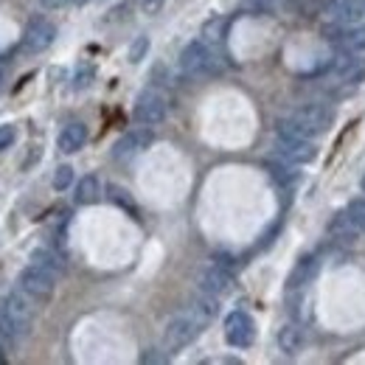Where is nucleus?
I'll list each match as a JSON object with an SVG mask.
<instances>
[{
	"label": "nucleus",
	"instance_id": "nucleus-1",
	"mask_svg": "<svg viewBox=\"0 0 365 365\" xmlns=\"http://www.w3.org/2000/svg\"><path fill=\"white\" fill-rule=\"evenodd\" d=\"M331 124V110L323 104H301L289 118L278 121V138H318Z\"/></svg>",
	"mask_w": 365,
	"mask_h": 365
},
{
	"label": "nucleus",
	"instance_id": "nucleus-2",
	"mask_svg": "<svg viewBox=\"0 0 365 365\" xmlns=\"http://www.w3.org/2000/svg\"><path fill=\"white\" fill-rule=\"evenodd\" d=\"M180 71L188 79L214 76L220 71V56H217L214 46H208L202 37L200 40H191L180 53Z\"/></svg>",
	"mask_w": 365,
	"mask_h": 365
},
{
	"label": "nucleus",
	"instance_id": "nucleus-3",
	"mask_svg": "<svg viewBox=\"0 0 365 365\" xmlns=\"http://www.w3.org/2000/svg\"><path fill=\"white\" fill-rule=\"evenodd\" d=\"M205 323L208 320L202 318L200 312H194V309L175 315V318L166 323V329H163V349L166 351H180V349H185L188 343H194L200 337V331L205 329Z\"/></svg>",
	"mask_w": 365,
	"mask_h": 365
},
{
	"label": "nucleus",
	"instance_id": "nucleus-4",
	"mask_svg": "<svg viewBox=\"0 0 365 365\" xmlns=\"http://www.w3.org/2000/svg\"><path fill=\"white\" fill-rule=\"evenodd\" d=\"M17 284H20V289H23L34 304H48V301L53 298V292H56V275L43 270V267L34 264V262H31L29 267H23Z\"/></svg>",
	"mask_w": 365,
	"mask_h": 365
},
{
	"label": "nucleus",
	"instance_id": "nucleus-5",
	"mask_svg": "<svg viewBox=\"0 0 365 365\" xmlns=\"http://www.w3.org/2000/svg\"><path fill=\"white\" fill-rule=\"evenodd\" d=\"M3 312H6V318H9L17 337L29 334V329L34 323V301L23 289H14V292H9L3 298Z\"/></svg>",
	"mask_w": 365,
	"mask_h": 365
},
{
	"label": "nucleus",
	"instance_id": "nucleus-6",
	"mask_svg": "<svg viewBox=\"0 0 365 365\" xmlns=\"http://www.w3.org/2000/svg\"><path fill=\"white\" fill-rule=\"evenodd\" d=\"M133 115H135L138 124H143V127H158V124H163L166 115H169V101H166V96L160 91L149 88V91H143L135 98Z\"/></svg>",
	"mask_w": 365,
	"mask_h": 365
},
{
	"label": "nucleus",
	"instance_id": "nucleus-7",
	"mask_svg": "<svg viewBox=\"0 0 365 365\" xmlns=\"http://www.w3.org/2000/svg\"><path fill=\"white\" fill-rule=\"evenodd\" d=\"M225 340L233 349H247L256 340V323L247 312L236 309L225 318Z\"/></svg>",
	"mask_w": 365,
	"mask_h": 365
},
{
	"label": "nucleus",
	"instance_id": "nucleus-8",
	"mask_svg": "<svg viewBox=\"0 0 365 365\" xmlns=\"http://www.w3.org/2000/svg\"><path fill=\"white\" fill-rule=\"evenodd\" d=\"M56 40V26L46 20V17H34L29 26H26V34H23V51L26 53H43L46 48L53 46Z\"/></svg>",
	"mask_w": 365,
	"mask_h": 365
},
{
	"label": "nucleus",
	"instance_id": "nucleus-9",
	"mask_svg": "<svg viewBox=\"0 0 365 365\" xmlns=\"http://www.w3.org/2000/svg\"><path fill=\"white\" fill-rule=\"evenodd\" d=\"M278 158L287 163H312L318 158V146L312 143V138H278L275 146Z\"/></svg>",
	"mask_w": 365,
	"mask_h": 365
},
{
	"label": "nucleus",
	"instance_id": "nucleus-10",
	"mask_svg": "<svg viewBox=\"0 0 365 365\" xmlns=\"http://www.w3.org/2000/svg\"><path fill=\"white\" fill-rule=\"evenodd\" d=\"M152 140H155V135H152L149 127L130 130L127 135H121L118 140H115V146H113V158H115V160H133V158H138L143 149L152 146Z\"/></svg>",
	"mask_w": 365,
	"mask_h": 365
},
{
	"label": "nucleus",
	"instance_id": "nucleus-11",
	"mask_svg": "<svg viewBox=\"0 0 365 365\" xmlns=\"http://www.w3.org/2000/svg\"><path fill=\"white\" fill-rule=\"evenodd\" d=\"M200 289L202 292H208V295H225L233 289V275H230V267L225 264H220V262H214V264H208L202 275H200Z\"/></svg>",
	"mask_w": 365,
	"mask_h": 365
},
{
	"label": "nucleus",
	"instance_id": "nucleus-12",
	"mask_svg": "<svg viewBox=\"0 0 365 365\" xmlns=\"http://www.w3.org/2000/svg\"><path fill=\"white\" fill-rule=\"evenodd\" d=\"M334 76L343 88H357L365 82V59L357 53H346L334 62Z\"/></svg>",
	"mask_w": 365,
	"mask_h": 365
},
{
	"label": "nucleus",
	"instance_id": "nucleus-13",
	"mask_svg": "<svg viewBox=\"0 0 365 365\" xmlns=\"http://www.w3.org/2000/svg\"><path fill=\"white\" fill-rule=\"evenodd\" d=\"M329 14L340 26H354L365 17V0H334Z\"/></svg>",
	"mask_w": 365,
	"mask_h": 365
},
{
	"label": "nucleus",
	"instance_id": "nucleus-14",
	"mask_svg": "<svg viewBox=\"0 0 365 365\" xmlns=\"http://www.w3.org/2000/svg\"><path fill=\"white\" fill-rule=\"evenodd\" d=\"M85 143H88V127L79 124V121L62 127V133H59V138H56V146H59V152H65V155L79 152Z\"/></svg>",
	"mask_w": 365,
	"mask_h": 365
},
{
	"label": "nucleus",
	"instance_id": "nucleus-15",
	"mask_svg": "<svg viewBox=\"0 0 365 365\" xmlns=\"http://www.w3.org/2000/svg\"><path fill=\"white\" fill-rule=\"evenodd\" d=\"M278 349L289 357H295L301 349H304V331L295 326V323H287L278 329Z\"/></svg>",
	"mask_w": 365,
	"mask_h": 365
},
{
	"label": "nucleus",
	"instance_id": "nucleus-16",
	"mask_svg": "<svg viewBox=\"0 0 365 365\" xmlns=\"http://www.w3.org/2000/svg\"><path fill=\"white\" fill-rule=\"evenodd\" d=\"M329 236L337 239V242H343V245H354L363 233L351 225V220L346 217V211H340V214L331 220V225H329Z\"/></svg>",
	"mask_w": 365,
	"mask_h": 365
},
{
	"label": "nucleus",
	"instance_id": "nucleus-17",
	"mask_svg": "<svg viewBox=\"0 0 365 365\" xmlns=\"http://www.w3.org/2000/svg\"><path fill=\"white\" fill-rule=\"evenodd\" d=\"M98 197H101V180L96 175H85L82 180L76 182V194H73L76 205H93Z\"/></svg>",
	"mask_w": 365,
	"mask_h": 365
},
{
	"label": "nucleus",
	"instance_id": "nucleus-18",
	"mask_svg": "<svg viewBox=\"0 0 365 365\" xmlns=\"http://www.w3.org/2000/svg\"><path fill=\"white\" fill-rule=\"evenodd\" d=\"M31 262L40 264L48 273H53L56 278L65 273V262H62V256H59L53 247H37V250L31 253Z\"/></svg>",
	"mask_w": 365,
	"mask_h": 365
},
{
	"label": "nucleus",
	"instance_id": "nucleus-19",
	"mask_svg": "<svg viewBox=\"0 0 365 365\" xmlns=\"http://www.w3.org/2000/svg\"><path fill=\"white\" fill-rule=\"evenodd\" d=\"M225 34H228V17L214 14L211 20L202 23V34H200V37H202L208 46H220V43L225 40Z\"/></svg>",
	"mask_w": 365,
	"mask_h": 365
},
{
	"label": "nucleus",
	"instance_id": "nucleus-20",
	"mask_svg": "<svg viewBox=\"0 0 365 365\" xmlns=\"http://www.w3.org/2000/svg\"><path fill=\"white\" fill-rule=\"evenodd\" d=\"M318 273V259L315 256H304L298 264H295V270L289 275V287H301V284H309L312 278Z\"/></svg>",
	"mask_w": 365,
	"mask_h": 365
},
{
	"label": "nucleus",
	"instance_id": "nucleus-21",
	"mask_svg": "<svg viewBox=\"0 0 365 365\" xmlns=\"http://www.w3.org/2000/svg\"><path fill=\"white\" fill-rule=\"evenodd\" d=\"M343 43H346L349 51H365V23L346 26V31H343Z\"/></svg>",
	"mask_w": 365,
	"mask_h": 365
},
{
	"label": "nucleus",
	"instance_id": "nucleus-22",
	"mask_svg": "<svg viewBox=\"0 0 365 365\" xmlns=\"http://www.w3.org/2000/svg\"><path fill=\"white\" fill-rule=\"evenodd\" d=\"M346 217H349V220H351V225L365 236V197L351 200V202L346 205Z\"/></svg>",
	"mask_w": 365,
	"mask_h": 365
},
{
	"label": "nucleus",
	"instance_id": "nucleus-23",
	"mask_svg": "<svg viewBox=\"0 0 365 365\" xmlns=\"http://www.w3.org/2000/svg\"><path fill=\"white\" fill-rule=\"evenodd\" d=\"M107 191H110V200H113L118 208H124V211H130L133 217H138V208H135V202H133V197H130V191H124V188H118V185H107Z\"/></svg>",
	"mask_w": 365,
	"mask_h": 365
},
{
	"label": "nucleus",
	"instance_id": "nucleus-24",
	"mask_svg": "<svg viewBox=\"0 0 365 365\" xmlns=\"http://www.w3.org/2000/svg\"><path fill=\"white\" fill-rule=\"evenodd\" d=\"M292 166H295V163H287V160H281V163H270V172H273V178L278 182L289 185V182L298 180V172H295Z\"/></svg>",
	"mask_w": 365,
	"mask_h": 365
},
{
	"label": "nucleus",
	"instance_id": "nucleus-25",
	"mask_svg": "<svg viewBox=\"0 0 365 365\" xmlns=\"http://www.w3.org/2000/svg\"><path fill=\"white\" fill-rule=\"evenodd\" d=\"M71 182H73V169H71V166H59V169L53 172V180H51V185H53L56 191L71 188Z\"/></svg>",
	"mask_w": 365,
	"mask_h": 365
},
{
	"label": "nucleus",
	"instance_id": "nucleus-26",
	"mask_svg": "<svg viewBox=\"0 0 365 365\" xmlns=\"http://www.w3.org/2000/svg\"><path fill=\"white\" fill-rule=\"evenodd\" d=\"M146 53H149V37H146V34H140V37H135V40H133V46H130V62H133V65H138V62H140Z\"/></svg>",
	"mask_w": 365,
	"mask_h": 365
},
{
	"label": "nucleus",
	"instance_id": "nucleus-27",
	"mask_svg": "<svg viewBox=\"0 0 365 365\" xmlns=\"http://www.w3.org/2000/svg\"><path fill=\"white\" fill-rule=\"evenodd\" d=\"M17 140V127H11V124H3L0 127V152H6L11 143Z\"/></svg>",
	"mask_w": 365,
	"mask_h": 365
},
{
	"label": "nucleus",
	"instance_id": "nucleus-28",
	"mask_svg": "<svg viewBox=\"0 0 365 365\" xmlns=\"http://www.w3.org/2000/svg\"><path fill=\"white\" fill-rule=\"evenodd\" d=\"M91 82H93V68H91V65L79 68V73H76V79H73V88H76V91H82V88H88Z\"/></svg>",
	"mask_w": 365,
	"mask_h": 365
},
{
	"label": "nucleus",
	"instance_id": "nucleus-29",
	"mask_svg": "<svg viewBox=\"0 0 365 365\" xmlns=\"http://www.w3.org/2000/svg\"><path fill=\"white\" fill-rule=\"evenodd\" d=\"M242 6L247 9V11H267V9H273L275 6V0H242Z\"/></svg>",
	"mask_w": 365,
	"mask_h": 365
},
{
	"label": "nucleus",
	"instance_id": "nucleus-30",
	"mask_svg": "<svg viewBox=\"0 0 365 365\" xmlns=\"http://www.w3.org/2000/svg\"><path fill=\"white\" fill-rule=\"evenodd\" d=\"M138 3H140V9H143L146 14H155V11H158V9H160L166 0H138Z\"/></svg>",
	"mask_w": 365,
	"mask_h": 365
},
{
	"label": "nucleus",
	"instance_id": "nucleus-31",
	"mask_svg": "<svg viewBox=\"0 0 365 365\" xmlns=\"http://www.w3.org/2000/svg\"><path fill=\"white\" fill-rule=\"evenodd\" d=\"M37 3H40L43 9H62L68 0H37Z\"/></svg>",
	"mask_w": 365,
	"mask_h": 365
},
{
	"label": "nucleus",
	"instance_id": "nucleus-32",
	"mask_svg": "<svg viewBox=\"0 0 365 365\" xmlns=\"http://www.w3.org/2000/svg\"><path fill=\"white\" fill-rule=\"evenodd\" d=\"M68 3H73V6H85V3H91V0H68Z\"/></svg>",
	"mask_w": 365,
	"mask_h": 365
},
{
	"label": "nucleus",
	"instance_id": "nucleus-33",
	"mask_svg": "<svg viewBox=\"0 0 365 365\" xmlns=\"http://www.w3.org/2000/svg\"><path fill=\"white\" fill-rule=\"evenodd\" d=\"M0 82H3V71H0Z\"/></svg>",
	"mask_w": 365,
	"mask_h": 365
},
{
	"label": "nucleus",
	"instance_id": "nucleus-34",
	"mask_svg": "<svg viewBox=\"0 0 365 365\" xmlns=\"http://www.w3.org/2000/svg\"><path fill=\"white\" fill-rule=\"evenodd\" d=\"M363 191H365V178H363Z\"/></svg>",
	"mask_w": 365,
	"mask_h": 365
}]
</instances>
